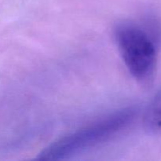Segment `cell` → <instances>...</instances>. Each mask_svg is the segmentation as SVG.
<instances>
[{"label":"cell","mask_w":161,"mask_h":161,"mask_svg":"<svg viewBox=\"0 0 161 161\" xmlns=\"http://www.w3.org/2000/svg\"><path fill=\"white\" fill-rule=\"evenodd\" d=\"M136 113V108L128 107L109 114L53 142L39 154L37 160H66L108 141L128 127L135 119Z\"/></svg>","instance_id":"1"},{"label":"cell","mask_w":161,"mask_h":161,"mask_svg":"<svg viewBox=\"0 0 161 161\" xmlns=\"http://www.w3.org/2000/svg\"><path fill=\"white\" fill-rule=\"evenodd\" d=\"M115 38L121 57L134 78L142 84L153 82L157 72V46L152 36L142 27L122 22L115 29Z\"/></svg>","instance_id":"2"},{"label":"cell","mask_w":161,"mask_h":161,"mask_svg":"<svg viewBox=\"0 0 161 161\" xmlns=\"http://www.w3.org/2000/svg\"><path fill=\"white\" fill-rule=\"evenodd\" d=\"M144 125L153 134H161V89L153 98L144 115Z\"/></svg>","instance_id":"3"}]
</instances>
